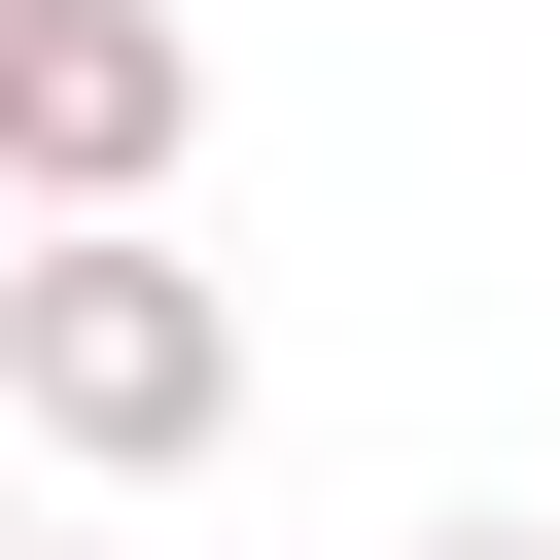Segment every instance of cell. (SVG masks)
<instances>
[{
	"instance_id": "1",
	"label": "cell",
	"mask_w": 560,
	"mask_h": 560,
	"mask_svg": "<svg viewBox=\"0 0 560 560\" xmlns=\"http://www.w3.org/2000/svg\"><path fill=\"white\" fill-rule=\"evenodd\" d=\"M0 420H35L70 490H175V455L245 420L210 245H175V210H0Z\"/></svg>"
},
{
	"instance_id": "2",
	"label": "cell",
	"mask_w": 560,
	"mask_h": 560,
	"mask_svg": "<svg viewBox=\"0 0 560 560\" xmlns=\"http://www.w3.org/2000/svg\"><path fill=\"white\" fill-rule=\"evenodd\" d=\"M175 140H210L175 0H0V210H175Z\"/></svg>"
},
{
	"instance_id": "3",
	"label": "cell",
	"mask_w": 560,
	"mask_h": 560,
	"mask_svg": "<svg viewBox=\"0 0 560 560\" xmlns=\"http://www.w3.org/2000/svg\"><path fill=\"white\" fill-rule=\"evenodd\" d=\"M420 560H560V525H420Z\"/></svg>"
},
{
	"instance_id": "4",
	"label": "cell",
	"mask_w": 560,
	"mask_h": 560,
	"mask_svg": "<svg viewBox=\"0 0 560 560\" xmlns=\"http://www.w3.org/2000/svg\"><path fill=\"white\" fill-rule=\"evenodd\" d=\"M0 560H105V525H0Z\"/></svg>"
}]
</instances>
